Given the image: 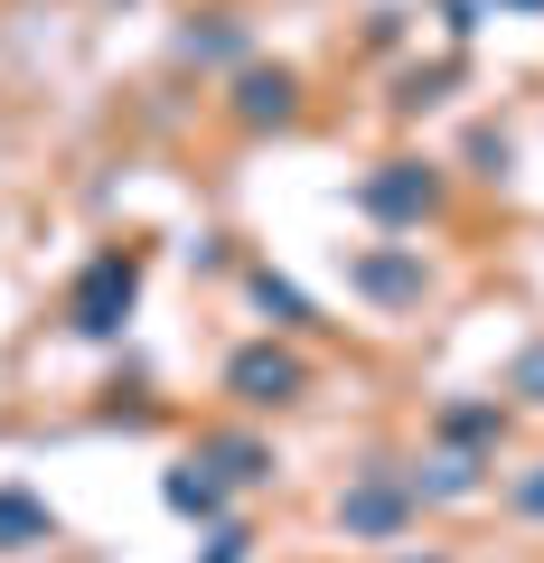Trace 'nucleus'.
<instances>
[{
  "instance_id": "423d86ee",
  "label": "nucleus",
  "mask_w": 544,
  "mask_h": 563,
  "mask_svg": "<svg viewBox=\"0 0 544 563\" xmlns=\"http://www.w3.org/2000/svg\"><path fill=\"white\" fill-rule=\"evenodd\" d=\"M235 113L244 122H291V76L273 66V76H244L235 85Z\"/></svg>"
},
{
  "instance_id": "1a4fd4ad",
  "label": "nucleus",
  "mask_w": 544,
  "mask_h": 563,
  "mask_svg": "<svg viewBox=\"0 0 544 563\" xmlns=\"http://www.w3.org/2000/svg\"><path fill=\"white\" fill-rule=\"evenodd\" d=\"M254 301H263V310H282V320H310V301H301V291H291V282H273V273L254 282Z\"/></svg>"
},
{
  "instance_id": "0eeeda50",
  "label": "nucleus",
  "mask_w": 544,
  "mask_h": 563,
  "mask_svg": "<svg viewBox=\"0 0 544 563\" xmlns=\"http://www.w3.org/2000/svg\"><path fill=\"white\" fill-rule=\"evenodd\" d=\"M169 507H179V517H217V479H207L198 461H188V470H169Z\"/></svg>"
},
{
  "instance_id": "7ed1b4c3",
  "label": "nucleus",
  "mask_w": 544,
  "mask_h": 563,
  "mask_svg": "<svg viewBox=\"0 0 544 563\" xmlns=\"http://www.w3.org/2000/svg\"><path fill=\"white\" fill-rule=\"evenodd\" d=\"M403 507H413V488H395V479H376V488H357V498L338 507L347 517V536H366V544H385L403 526Z\"/></svg>"
},
{
  "instance_id": "f257e3e1",
  "label": "nucleus",
  "mask_w": 544,
  "mask_h": 563,
  "mask_svg": "<svg viewBox=\"0 0 544 563\" xmlns=\"http://www.w3.org/2000/svg\"><path fill=\"white\" fill-rule=\"evenodd\" d=\"M132 291H142V254L85 263V282H76V329H85V339H113L122 310H132Z\"/></svg>"
},
{
  "instance_id": "9b49d317",
  "label": "nucleus",
  "mask_w": 544,
  "mask_h": 563,
  "mask_svg": "<svg viewBox=\"0 0 544 563\" xmlns=\"http://www.w3.org/2000/svg\"><path fill=\"white\" fill-rule=\"evenodd\" d=\"M517 385H525V395H535V404H544V347H535V357H525V366H517Z\"/></svg>"
},
{
  "instance_id": "f03ea898",
  "label": "nucleus",
  "mask_w": 544,
  "mask_h": 563,
  "mask_svg": "<svg viewBox=\"0 0 544 563\" xmlns=\"http://www.w3.org/2000/svg\"><path fill=\"white\" fill-rule=\"evenodd\" d=\"M225 385H235L244 404H291V395L310 385V366L291 357V347H244V357L225 366Z\"/></svg>"
},
{
  "instance_id": "39448f33",
  "label": "nucleus",
  "mask_w": 544,
  "mask_h": 563,
  "mask_svg": "<svg viewBox=\"0 0 544 563\" xmlns=\"http://www.w3.org/2000/svg\"><path fill=\"white\" fill-rule=\"evenodd\" d=\"M20 544H47V507L29 488H0V554H20Z\"/></svg>"
},
{
  "instance_id": "9d476101",
  "label": "nucleus",
  "mask_w": 544,
  "mask_h": 563,
  "mask_svg": "<svg viewBox=\"0 0 544 563\" xmlns=\"http://www.w3.org/2000/svg\"><path fill=\"white\" fill-rule=\"evenodd\" d=\"M442 432H451V442H488V432H498V413H488V404H460Z\"/></svg>"
},
{
  "instance_id": "f8f14e48",
  "label": "nucleus",
  "mask_w": 544,
  "mask_h": 563,
  "mask_svg": "<svg viewBox=\"0 0 544 563\" xmlns=\"http://www.w3.org/2000/svg\"><path fill=\"white\" fill-rule=\"evenodd\" d=\"M207 563H244V526H225V536H217V554H207Z\"/></svg>"
},
{
  "instance_id": "ddd939ff",
  "label": "nucleus",
  "mask_w": 544,
  "mask_h": 563,
  "mask_svg": "<svg viewBox=\"0 0 544 563\" xmlns=\"http://www.w3.org/2000/svg\"><path fill=\"white\" fill-rule=\"evenodd\" d=\"M517 498H525V517H544V470H535V479L517 488Z\"/></svg>"
},
{
  "instance_id": "20e7f679",
  "label": "nucleus",
  "mask_w": 544,
  "mask_h": 563,
  "mask_svg": "<svg viewBox=\"0 0 544 563\" xmlns=\"http://www.w3.org/2000/svg\"><path fill=\"white\" fill-rule=\"evenodd\" d=\"M366 207H376V217H423V207H432V179H423V169H413V161H395V169H385V179H366Z\"/></svg>"
},
{
  "instance_id": "6e6552de",
  "label": "nucleus",
  "mask_w": 544,
  "mask_h": 563,
  "mask_svg": "<svg viewBox=\"0 0 544 563\" xmlns=\"http://www.w3.org/2000/svg\"><path fill=\"white\" fill-rule=\"evenodd\" d=\"M413 282H423V273H413V263H395V254H376V263H366V291H385V301H403Z\"/></svg>"
}]
</instances>
